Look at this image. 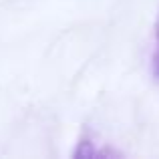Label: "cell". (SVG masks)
<instances>
[{
    "instance_id": "obj_1",
    "label": "cell",
    "mask_w": 159,
    "mask_h": 159,
    "mask_svg": "<svg viewBox=\"0 0 159 159\" xmlns=\"http://www.w3.org/2000/svg\"><path fill=\"white\" fill-rule=\"evenodd\" d=\"M155 40H153V54H151V70H153V77L159 81V14L155 18Z\"/></svg>"
}]
</instances>
